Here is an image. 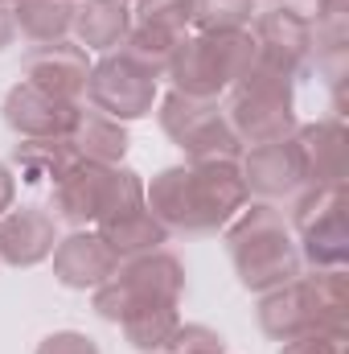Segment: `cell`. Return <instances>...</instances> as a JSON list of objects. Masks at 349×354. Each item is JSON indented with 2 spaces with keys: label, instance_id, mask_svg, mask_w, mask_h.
<instances>
[{
  "label": "cell",
  "instance_id": "1",
  "mask_svg": "<svg viewBox=\"0 0 349 354\" xmlns=\"http://www.w3.org/2000/svg\"><path fill=\"white\" fill-rule=\"evenodd\" d=\"M251 202L235 157L169 165L144 181V206L169 227V235H214Z\"/></svg>",
  "mask_w": 349,
  "mask_h": 354
},
{
  "label": "cell",
  "instance_id": "2",
  "mask_svg": "<svg viewBox=\"0 0 349 354\" xmlns=\"http://www.w3.org/2000/svg\"><path fill=\"white\" fill-rule=\"evenodd\" d=\"M226 256L235 264V276L247 292H271L304 272L300 248L292 239V223L275 202H247L226 227H222Z\"/></svg>",
  "mask_w": 349,
  "mask_h": 354
},
{
  "label": "cell",
  "instance_id": "3",
  "mask_svg": "<svg viewBox=\"0 0 349 354\" xmlns=\"http://www.w3.org/2000/svg\"><path fill=\"white\" fill-rule=\"evenodd\" d=\"M259 330L271 342H288L308 330H346L349 326V276L346 268H312L296 280L259 297Z\"/></svg>",
  "mask_w": 349,
  "mask_h": 354
},
{
  "label": "cell",
  "instance_id": "4",
  "mask_svg": "<svg viewBox=\"0 0 349 354\" xmlns=\"http://www.w3.org/2000/svg\"><path fill=\"white\" fill-rule=\"evenodd\" d=\"M222 111H226V120H230L243 149L288 140L300 128V120H296V79L255 54L251 66L235 79V87L226 91Z\"/></svg>",
  "mask_w": 349,
  "mask_h": 354
},
{
  "label": "cell",
  "instance_id": "5",
  "mask_svg": "<svg viewBox=\"0 0 349 354\" xmlns=\"http://www.w3.org/2000/svg\"><path fill=\"white\" fill-rule=\"evenodd\" d=\"M140 206H144V177L128 165H99L79 157L54 181V218L70 223L74 231L99 227Z\"/></svg>",
  "mask_w": 349,
  "mask_h": 354
},
{
  "label": "cell",
  "instance_id": "6",
  "mask_svg": "<svg viewBox=\"0 0 349 354\" xmlns=\"http://www.w3.org/2000/svg\"><path fill=\"white\" fill-rule=\"evenodd\" d=\"M255 58V37L251 29H222V33H185L177 46L165 79L181 95L197 99H222L235 87V79L251 66Z\"/></svg>",
  "mask_w": 349,
  "mask_h": 354
},
{
  "label": "cell",
  "instance_id": "7",
  "mask_svg": "<svg viewBox=\"0 0 349 354\" xmlns=\"http://www.w3.org/2000/svg\"><path fill=\"white\" fill-rule=\"evenodd\" d=\"M181 297H185V264L161 248V252L123 260L107 284H99L90 292V309L103 322L119 326L128 313H136L144 305H181Z\"/></svg>",
  "mask_w": 349,
  "mask_h": 354
},
{
  "label": "cell",
  "instance_id": "8",
  "mask_svg": "<svg viewBox=\"0 0 349 354\" xmlns=\"http://www.w3.org/2000/svg\"><path fill=\"white\" fill-rule=\"evenodd\" d=\"M349 189L341 185H304L292 206V239L308 268H346L349 264Z\"/></svg>",
  "mask_w": 349,
  "mask_h": 354
},
{
  "label": "cell",
  "instance_id": "9",
  "mask_svg": "<svg viewBox=\"0 0 349 354\" xmlns=\"http://www.w3.org/2000/svg\"><path fill=\"white\" fill-rule=\"evenodd\" d=\"M157 124L161 132L185 153V161H210V157H243V145L222 111V99H197L169 91L157 99Z\"/></svg>",
  "mask_w": 349,
  "mask_h": 354
},
{
  "label": "cell",
  "instance_id": "10",
  "mask_svg": "<svg viewBox=\"0 0 349 354\" xmlns=\"http://www.w3.org/2000/svg\"><path fill=\"white\" fill-rule=\"evenodd\" d=\"M157 99H161V79L148 75L144 66H136L123 50L99 54V62H90L87 103L94 111H103L119 124H132V120L152 115Z\"/></svg>",
  "mask_w": 349,
  "mask_h": 354
},
{
  "label": "cell",
  "instance_id": "11",
  "mask_svg": "<svg viewBox=\"0 0 349 354\" xmlns=\"http://www.w3.org/2000/svg\"><path fill=\"white\" fill-rule=\"evenodd\" d=\"M79 111H83V103L58 99L25 79L17 87H8L4 107H0V115L17 140H66L79 124Z\"/></svg>",
  "mask_w": 349,
  "mask_h": 354
},
{
  "label": "cell",
  "instance_id": "12",
  "mask_svg": "<svg viewBox=\"0 0 349 354\" xmlns=\"http://www.w3.org/2000/svg\"><path fill=\"white\" fill-rule=\"evenodd\" d=\"M50 260H54V280L62 288H74V292H94L99 284H107L115 276V268L123 264L94 227H79L66 239H58Z\"/></svg>",
  "mask_w": 349,
  "mask_h": 354
},
{
  "label": "cell",
  "instance_id": "13",
  "mask_svg": "<svg viewBox=\"0 0 349 354\" xmlns=\"http://www.w3.org/2000/svg\"><path fill=\"white\" fill-rule=\"evenodd\" d=\"M292 140L304 165V185H341L349 177V128L341 115L300 124Z\"/></svg>",
  "mask_w": 349,
  "mask_h": 354
},
{
  "label": "cell",
  "instance_id": "14",
  "mask_svg": "<svg viewBox=\"0 0 349 354\" xmlns=\"http://www.w3.org/2000/svg\"><path fill=\"white\" fill-rule=\"evenodd\" d=\"M239 169L247 181V194L259 202H279L304 189V165L296 153V140H271V145H251L239 157Z\"/></svg>",
  "mask_w": 349,
  "mask_h": 354
},
{
  "label": "cell",
  "instance_id": "15",
  "mask_svg": "<svg viewBox=\"0 0 349 354\" xmlns=\"http://www.w3.org/2000/svg\"><path fill=\"white\" fill-rule=\"evenodd\" d=\"M25 83L50 91L58 99L79 103L87 95V79H90V54L79 41H50V46H33L21 62Z\"/></svg>",
  "mask_w": 349,
  "mask_h": 354
},
{
  "label": "cell",
  "instance_id": "16",
  "mask_svg": "<svg viewBox=\"0 0 349 354\" xmlns=\"http://www.w3.org/2000/svg\"><path fill=\"white\" fill-rule=\"evenodd\" d=\"M58 218L46 206H12L0 214V260L8 268H37L58 248Z\"/></svg>",
  "mask_w": 349,
  "mask_h": 354
},
{
  "label": "cell",
  "instance_id": "17",
  "mask_svg": "<svg viewBox=\"0 0 349 354\" xmlns=\"http://www.w3.org/2000/svg\"><path fill=\"white\" fill-rule=\"evenodd\" d=\"M251 37H255V54L263 62L288 71L292 79L304 75V66L312 62V25L279 12V8H263L251 21Z\"/></svg>",
  "mask_w": 349,
  "mask_h": 354
},
{
  "label": "cell",
  "instance_id": "18",
  "mask_svg": "<svg viewBox=\"0 0 349 354\" xmlns=\"http://www.w3.org/2000/svg\"><path fill=\"white\" fill-rule=\"evenodd\" d=\"M132 29V4L123 0H74V41L87 54H111Z\"/></svg>",
  "mask_w": 349,
  "mask_h": 354
},
{
  "label": "cell",
  "instance_id": "19",
  "mask_svg": "<svg viewBox=\"0 0 349 354\" xmlns=\"http://www.w3.org/2000/svg\"><path fill=\"white\" fill-rule=\"evenodd\" d=\"M94 231L107 239V248H111L119 260H136V256L161 252V248L169 243V227H165L148 206L128 210V214H119V218H107V223H99Z\"/></svg>",
  "mask_w": 349,
  "mask_h": 354
},
{
  "label": "cell",
  "instance_id": "20",
  "mask_svg": "<svg viewBox=\"0 0 349 354\" xmlns=\"http://www.w3.org/2000/svg\"><path fill=\"white\" fill-rule=\"evenodd\" d=\"M70 145H74V153H79L83 161L123 165L132 136H128V124H119V120H111V115H103V111H94V107H90V111L83 107V111H79V124H74V132H70Z\"/></svg>",
  "mask_w": 349,
  "mask_h": 354
},
{
  "label": "cell",
  "instance_id": "21",
  "mask_svg": "<svg viewBox=\"0 0 349 354\" xmlns=\"http://www.w3.org/2000/svg\"><path fill=\"white\" fill-rule=\"evenodd\" d=\"M8 12H12L17 33L33 46L66 41L74 25V0H17Z\"/></svg>",
  "mask_w": 349,
  "mask_h": 354
},
{
  "label": "cell",
  "instance_id": "22",
  "mask_svg": "<svg viewBox=\"0 0 349 354\" xmlns=\"http://www.w3.org/2000/svg\"><path fill=\"white\" fill-rule=\"evenodd\" d=\"M177 326H181V305H144L119 322L128 346L140 354H161Z\"/></svg>",
  "mask_w": 349,
  "mask_h": 354
},
{
  "label": "cell",
  "instance_id": "23",
  "mask_svg": "<svg viewBox=\"0 0 349 354\" xmlns=\"http://www.w3.org/2000/svg\"><path fill=\"white\" fill-rule=\"evenodd\" d=\"M181 37H185V33H169V29H157V25H140V21H132V29H128V37H123L119 50H123L136 66H144L148 75L165 79V71H169V62H173Z\"/></svg>",
  "mask_w": 349,
  "mask_h": 354
},
{
  "label": "cell",
  "instance_id": "24",
  "mask_svg": "<svg viewBox=\"0 0 349 354\" xmlns=\"http://www.w3.org/2000/svg\"><path fill=\"white\" fill-rule=\"evenodd\" d=\"M12 161L21 165L25 181H41V177L58 181V177L79 161V153H74L70 136L66 140H17L12 145Z\"/></svg>",
  "mask_w": 349,
  "mask_h": 354
},
{
  "label": "cell",
  "instance_id": "25",
  "mask_svg": "<svg viewBox=\"0 0 349 354\" xmlns=\"http://www.w3.org/2000/svg\"><path fill=\"white\" fill-rule=\"evenodd\" d=\"M259 12V0H197L193 4V29L222 33V29H251Z\"/></svg>",
  "mask_w": 349,
  "mask_h": 354
},
{
  "label": "cell",
  "instance_id": "26",
  "mask_svg": "<svg viewBox=\"0 0 349 354\" xmlns=\"http://www.w3.org/2000/svg\"><path fill=\"white\" fill-rule=\"evenodd\" d=\"M193 4H197V0H136L132 21L157 25V29H169V33H189V25H193Z\"/></svg>",
  "mask_w": 349,
  "mask_h": 354
},
{
  "label": "cell",
  "instance_id": "27",
  "mask_svg": "<svg viewBox=\"0 0 349 354\" xmlns=\"http://www.w3.org/2000/svg\"><path fill=\"white\" fill-rule=\"evenodd\" d=\"M161 354H226V338L214 326L201 322H181L173 330V338L165 342Z\"/></svg>",
  "mask_w": 349,
  "mask_h": 354
},
{
  "label": "cell",
  "instance_id": "28",
  "mask_svg": "<svg viewBox=\"0 0 349 354\" xmlns=\"http://www.w3.org/2000/svg\"><path fill=\"white\" fill-rule=\"evenodd\" d=\"M279 354H349V326L346 330H308L288 342H279Z\"/></svg>",
  "mask_w": 349,
  "mask_h": 354
},
{
  "label": "cell",
  "instance_id": "29",
  "mask_svg": "<svg viewBox=\"0 0 349 354\" xmlns=\"http://www.w3.org/2000/svg\"><path fill=\"white\" fill-rule=\"evenodd\" d=\"M33 354H103V351H99V342L90 334H83V330H54V334H46L37 342Z\"/></svg>",
  "mask_w": 349,
  "mask_h": 354
},
{
  "label": "cell",
  "instance_id": "30",
  "mask_svg": "<svg viewBox=\"0 0 349 354\" xmlns=\"http://www.w3.org/2000/svg\"><path fill=\"white\" fill-rule=\"evenodd\" d=\"M333 4L337 0H267V8H279V12H288V17H296V21L312 25V29L333 12Z\"/></svg>",
  "mask_w": 349,
  "mask_h": 354
},
{
  "label": "cell",
  "instance_id": "31",
  "mask_svg": "<svg viewBox=\"0 0 349 354\" xmlns=\"http://www.w3.org/2000/svg\"><path fill=\"white\" fill-rule=\"evenodd\" d=\"M17 206V177H12V169L0 161V214H8Z\"/></svg>",
  "mask_w": 349,
  "mask_h": 354
},
{
  "label": "cell",
  "instance_id": "32",
  "mask_svg": "<svg viewBox=\"0 0 349 354\" xmlns=\"http://www.w3.org/2000/svg\"><path fill=\"white\" fill-rule=\"evenodd\" d=\"M12 41H17V25H12V12H8V8H0V54H4Z\"/></svg>",
  "mask_w": 349,
  "mask_h": 354
},
{
  "label": "cell",
  "instance_id": "33",
  "mask_svg": "<svg viewBox=\"0 0 349 354\" xmlns=\"http://www.w3.org/2000/svg\"><path fill=\"white\" fill-rule=\"evenodd\" d=\"M12 4H17V0H0V8H12Z\"/></svg>",
  "mask_w": 349,
  "mask_h": 354
},
{
  "label": "cell",
  "instance_id": "34",
  "mask_svg": "<svg viewBox=\"0 0 349 354\" xmlns=\"http://www.w3.org/2000/svg\"><path fill=\"white\" fill-rule=\"evenodd\" d=\"M123 4H136V0H123Z\"/></svg>",
  "mask_w": 349,
  "mask_h": 354
}]
</instances>
